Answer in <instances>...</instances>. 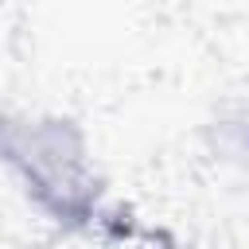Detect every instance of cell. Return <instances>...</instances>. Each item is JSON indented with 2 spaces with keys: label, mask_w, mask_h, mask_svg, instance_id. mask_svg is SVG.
Instances as JSON below:
<instances>
[{
  "label": "cell",
  "mask_w": 249,
  "mask_h": 249,
  "mask_svg": "<svg viewBox=\"0 0 249 249\" xmlns=\"http://www.w3.org/2000/svg\"><path fill=\"white\" fill-rule=\"evenodd\" d=\"M0 156L27 179L35 198L58 214H70L89 198L82 136L70 121H4Z\"/></svg>",
  "instance_id": "6da1fadb"
}]
</instances>
